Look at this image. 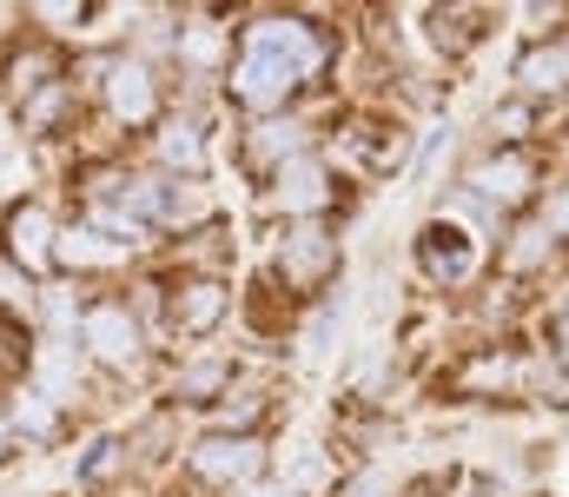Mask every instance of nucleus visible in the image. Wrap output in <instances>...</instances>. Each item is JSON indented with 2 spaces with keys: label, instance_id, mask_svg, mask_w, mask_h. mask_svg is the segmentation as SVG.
Instances as JSON below:
<instances>
[{
  "label": "nucleus",
  "instance_id": "f257e3e1",
  "mask_svg": "<svg viewBox=\"0 0 569 497\" xmlns=\"http://www.w3.org/2000/svg\"><path fill=\"white\" fill-rule=\"evenodd\" d=\"M338 47L331 33L311 20V13H252L232 40V60L219 73V93L226 107L252 113V120H272V113H291L325 73H331Z\"/></svg>",
  "mask_w": 569,
  "mask_h": 497
},
{
  "label": "nucleus",
  "instance_id": "f03ea898",
  "mask_svg": "<svg viewBox=\"0 0 569 497\" xmlns=\"http://www.w3.org/2000/svg\"><path fill=\"white\" fill-rule=\"evenodd\" d=\"M186 485L206 497H239L252 491L259 478H266V465H272V445H266V431H199L192 445H186Z\"/></svg>",
  "mask_w": 569,
  "mask_h": 497
},
{
  "label": "nucleus",
  "instance_id": "7ed1b4c3",
  "mask_svg": "<svg viewBox=\"0 0 569 497\" xmlns=\"http://www.w3.org/2000/svg\"><path fill=\"white\" fill-rule=\"evenodd\" d=\"M73 331H80L87 365H100V371L133 378L146 358H152L146 319H140V306H133L127 292H93V299H80V306H73Z\"/></svg>",
  "mask_w": 569,
  "mask_h": 497
},
{
  "label": "nucleus",
  "instance_id": "20e7f679",
  "mask_svg": "<svg viewBox=\"0 0 569 497\" xmlns=\"http://www.w3.org/2000/svg\"><path fill=\"white\" fill-rule=\"evenodd\" d=\"M345 266V239L331 219H291L272 232V286H284V299H318Z\"/></svg>",
  "mask_w": 569,
  "mask_h": 497
},
{
  "label": "nucleus",
  "instance_id": "39448f33",
  "mask_svg": "<svg viewBox=\"0 0 569 497\" xmlns=\"http://www.w3.org/2000/svg\"><path fill=\"white\" fill-rule=\"evenodd\" d=\"M463 192L503 219H523L543 206V153L537 147H483L463 166Z\"/></svg>",
  "mask_w": 569,
  "mask_h": 497
},
{
  "label": "nucleus",
  "instance_id": "423d86ee",
  "mask_svg": "<svg viewBox=\"0 0 569 497\" xmlns=\"http://www.w3.org/2000/svg\"><path fill=\"white\" fill-rule=\"evenodd\" d=\"M93 73H100L93 93H100V107L120 133H152L166 120V80L146 53H107Z\"/></svg>",
  "mask_w": 569,
  "mask_h": 497
},
{
  "label": "nucleus",
  "instance_id": "0eeeda50",
  "mask_svg": "<svg viewBox=\"0 0 569 497\" xmlns=\"http://www.w3.org/2000/svg\"><path fill=\"white\" fill-rule=\"evenodd\" d=\"M0 259H7L20 279H33V286L60 279V212H53L40 192L13 199V206L0 212Z\"/></svg>",
  "mask_w": 569,
  "mask_h": 497
},
{
  "label": "nucleus",
  "instance_id": "6e6552de",
  "mask_svg": "<svg viewBox=\"0 0 569 497\" xmlns=\"http://www.w3.org/2000/svg\"><path fill=\"white\" fill-rule=\"evenodd\" d=\"M152 292H159V326L172 338L199 345V338H212L232 319V279H219V272H172Z\"/></svg>",
  "mask_w": 569,
  "mask_h": 497
},
{
  "label": "nucleus",
  "instance_id": "1a4fd4ad",
  "mask_svg": "<svg viewBox=\"0 0 569 497\" xmlns=\"http://www.w3.org/2000/svg\"><path fill=\"white\" fill-rule=\"evenodd\" d=\"M345 199V186H338V172H331V160L311 147V153H298L291 166H279L266 186H259V206L279 219V226H291V219H331V206Z\"/></svg>",
  "mask_w": 569,
  "mask_h": 497
},
{
  "label": "nucleus",
  "instance_id": "9d476101",
  "mask_svg": "<svg viewBox=\"0 0 569 497\" xmlns=\"http://www.w3.org/2000/svg\"><path fill=\"white\" fill-rule=\"evenodd\" d=\"M418 272H425L437 292L477 286V272H483V239H477L457 212H437V219H425V232H418Z\"/></svg>",
  "mask_w": 569,
  "mask_h": 497
},
{
  "label": "nucleus",
  "instance_id": "9b49d317",
  "mask_svg": "<svg viewBox=\"0 0 569 497\" xmlns=\"http://www.w3.org/2000/svg\"><path fill=\"white\" fill-rule=\"evenodd\" d=\"M530 378H537V358L517 338H490V345L463 351V365L450 371V391H463V398H523Z\"/></svg>",
  "mask_w": 569,
  "mask_h": 497
},
{
  "label": "nucleus",
  "instance_id": "f8f14e48",
  "mask_svg": "<svg viewBox=\"0 0 569 497\" xmlns=\"http://www.w3.org/2000/svg\"><path fill=\"white\" fill-rule=\"evenodd\" d=\"M232 385H239L232 351H192V358H179L166 371V411H212Z\"/></svg>",
  "mask_w": 569,
  "mask_h": 497
},
{
  "label": "nucleus",
  "instance_id": "ddd939ff",
  "mask_svg": "<svg viewBox=\"0 0 569 497\" xmlns=\"http://www.w3.org/2000/svg\"><path fill=\"white\" fill-rule=\"evenodd\" d=\"M298 153H311V127L298 120V113H272V120H252L246 133H239V166L266 186L279 166H291Z\"/></svg>",
  "mask_w": 569,
  "mask_h": 497
},
{
  "label": "nucleus",
  "instance_id": "4468645a",
  "mask_svg": "<svg viewBox=\"0 0 569 497\" xmlns=\"http://www.w3.org/2000/svg\"><path fill=\"white\" fill-rule=\"evenodd\" d=\"M206 160H212V140H206V120L199 113H166L152 127V172L206 179Z\"/></svg>",
  "mask_w": 569,
  "mask_h": 497
},
{
  "label": "nucleus",
  "instance_id": "2eb2a0df",
  "mask_svg": "<svg viewBox=\"0 0 569 497\" xmlns=\"http://www.w3.org/2000/svg\"><path fill=\"white\" fill-rule=\"evenodd\" d=\"M517 93L523 100H557L569 93V27L563 33H550V40H530L523 53H517Z\"/></svg>",
  "mask_w": 569,
  "mask_h": 497
},
{
  "label": "nucleus",
  "instance_id": "dca6fc26",
  "mask_svg": "<svg viewBox=\"0 0 569 497\" xmlns=\"http://www.w3.org/2000/svg\"><path fill=\"white\" fill-rule=\"evenodd\" d=\"M550 259H557V232H550L537 212L510 219V239L497 246V272L517 286V279H537V272H550Z\"/></svg>",
  "mask_w": 569,
  "mask_h": 497
},
{
  "label": "nucleus",
  "instance_id": "f3484780",
  "mask_svg": "<svg viewBox=\"0 0 569 497\" xmlns=\"http://www.w3.org/2000/svg\"><path fill=\"white\" fill-rule=\"evenodd\" d=\"M7 425H13V438L47 445V438H60V425H67V398L47 391L40 378H20V385L7 391Z\"/></svg>",
  "mask_w": 569,
  "mask_h": 497
},
{
  "label": "nucleus",
  "instance_id": "a211bd4d",
  "mask_svg": "<svg viewBox=\"0 0 569 497\" xmlns=\"http://www.w3.org/2000/svg\"><path fill=\"white\" fill-rule=\"evenodd\" d=\"M133 259H140L133 246L107 239V232L87 226V219L60 226V272H120V266H133Z\"/></svg>",
  "mask_w": 569,
  "mask_h": 497
},
{
  "label": "nucleus",
  "instance_id": "6ab92c4d",
  "mask_svg": "<svg viewBox=\"0 0 569 497\" xmlns=\"http://www.w3.org/2000/svg\"><path fill=\"white\" fill-rule=\"evenodd\" d=\"M425 20H430V27H425L430 47H437L443 60H463V53L490 33V20H497V13H490V7H430Z\"/></svg>",
  "mask_w": 569,
  "mask_h": 497
},
{
  "label": "nucleus",
  "instance_id": "aec40b11",
  "mask_svg": "<svg viewBox=\"0 0 569 497\" xmlns=\"http://www.w3.org/2000/svg\"><path fill=\"white\" fill-rule=\"evenodd\" d=\"M80 113V93H73V73H60V80H47L33 100H20V127L33 133V140H53V133H67V120Z\"/></svg>",
  "mask_w": 569,
  "mask_h": 497
},
{
  "label": "nucleus",
  "instance_id": "412c9836",
  "mask_svg": "<svg viewBox=\"0 0 569 497\" xmlns=\"http://www.w3.org/2000/svg\"><path fill=\"white\" fill-rule=\"evenodd\" d=\"M127 465H133V438H93V451L80 458V471H73V478H80L87 491H107Z\"/></svg>",
  "mask_w": 569,
  "mask_h": 497
},
{
  "label": "nucleus",
  "instance_id": "4be33fe9",
  "mask_svg": "<svg viewBox=\"0 0 569 497\" xmlns=\"http://www.w3.org/2000/svg\"><path fill=\"white\" fill-rule=\"evenodd\" d=\"M331 497H405V478H398L391 465H351V471L331 485Z\"/></svg>",
  "mask_w": 569,
  "mask_h": 497
},
{
  "label": "nucleus",
  "instance_id": "5701e85b",
  "mask_svg": "<svg viewBox=\"0 0 569 497\" xmlns=\"http://www.w3.org/2000/svg\"><path fill=\"white\" fill-rule=\"evenodd\" d=\"M537 219L557 232V246H569V179L557 186V192H543V206H537Z\"/></svg>",
  "mask_w": 569,
  "mask_h": 497
},
{
  "label": "nucleus",
  "instance_id": "b1692460",
  "mask_svg": "<svg viewBox=\"0 0 569 497\" xmlns=\"http://www.w3.org/2000/svg\"><path fill=\"white\" fill-rule=\"evenodd\" d=\"M543 358H550V371H557V378H569V312H557V319H550Z\"/></svg>",
  "mask_w": 569,
  "mask_h": 497
},
{
  "label": "nucleus",
  "instance_id": "393cba45",
  "mask_svg": "<svg viewBox=\"0 0 569 497\" xmlns=\"http://www.w3.org/2000/svg\"><path fill=\"white\" fill-rule=\"evenodd\" d=\"M239 497H298V491H291V485H279V478H259L252 491H239Z\"/></svg>",
  "mask_w": 569,
  "mask_h": 497
},
{
  "label": "nucleus",
  "instance_id": "a878e982",
  "mask_svg": "<svg viewBox=\"0 0 569 497\" xmlns=\"http://www.w3.org/2000/svg\"><path fill=\"white\" fill-rule=\"evenodd\" d=\"M13 445H20V438H13V425H7V405H0V465L13 458Z\"/></svg>",
  "mask_w": 569,
  "mask_h": 497
},
{
  "label": "nucleus",
  "instance_id": "bb28decb",
  "mask_svg": "<svg viewBox=\"0 0 569 497\" xmlns=\"http://www.w3.org/2000/svg\"><path fill=\"white\" fill-rule=\"evenodd\" d=\"M405 497H443V485H430V478H418V485H405Z\"/></svg>",
  "mask_w": 569,
  "mask_h": 497
}]
</instances>
